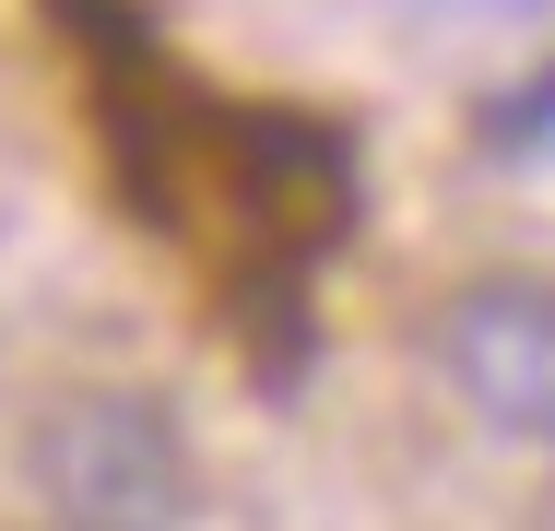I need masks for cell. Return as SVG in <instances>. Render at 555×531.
<instances>
[{
	"label": "cell",
	"mask_w": 555,
	"mask_h": 531,
	"mask_svg": "<svg viewBox=\"0 0 555 531\" xmlns=\"http://www.w3.org/2000/svg\"><path fill=\"white\" fill-rule=\"evenodd\" d=\"M24 472H36V508L60 531H190V508H202V461H190L178 414L154 390H118V378L60 390L36 414Z\"/></svg>",
	"instance_id": "1"
},
{
	"label": "cell",
	"mask_w": 555,
	"mask_h": 531,
	"mask_svg": "<svg viewBox=\"0 0 555 531\" xmlns=\"http://www.w3.org/2000/svg\"><path fill=\"white\" fill-rule=\"evenodd\" d=\"M438 378L461 390V414L508 449H555V284L544 272H473L449 284L438 319Z\"/></svg>",
	"instance_id": "2"
},
{
	"label": "cell",
	"mask_w": 555,
	"mask_h": 531,
	"mask_svg": "<svg viewBox=\"0 0 555 531\" xmlns=\"http://www.w3.org/2000/svg\"><path fill=\"white\" fill-rule=\"evenodd\" d=\"M402 12H438V24H532L555 0H402Z\"/></svg>",
	"instance_id": "3"
}]
</instances>
